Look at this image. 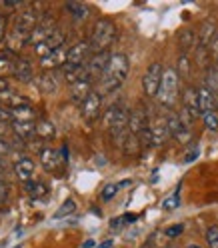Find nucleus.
<instances>
[{
  "mask_svg": "<svg viewBox=\"0 0 218 248\" xmlns=\"http://www.w3.org/2000/svg\"><path fill=\"white\" fill-rule=\"evenodd\" d=\"M130 72V62H128V56L126 54H112L110 62H108V68L104 70L102 78H100V94H112L114 90H118L126 76Z\"/></svg>",
  "mask_w": 218,
  "mask_h": 248,
  "instance_id": "obj_1",
  "label": "nucleus"
},
{
  "mask_svg": "<svg viewBox=\"0 0 218 248\" xmlns=\"http://www.w3.org/2000/svg\"><path fill=\"white\" fill-rule=\"evenodd\" d=\"M40 14L36 8H26L18 14L16 22H14V30L10 34V48H22L24 44L30 42V34L40 22Z\"/></svg>",
  "mask_w": 218,
  "mask_h": 248,
  "instance_id": "obj_2",
  "label": "nucleus"
},
{
  "mask_svg": "<svg viewBox=\"0 0 218 248\" xmlns=\"http://www.w3.org/2000/svg\"><path fill=\"white\" fill-rule=\"evenodd\" d=\"M128 120H130V112L122 106H110L104 114V128L110 132L112 140L118 146H122L124 138L128 134Z\"/></svg>",
  "mask_w": 218,
  "mask_h": 248,
  "instance_id": "obj_3",
  "label": "nucleus"
},
{
  "mask_svg": "<svg viewBox=\"0 0 218 248\" xmlns=\"http://www.w3.org/2000/svg\"><path fill=\"white\" fill-rule=\"evenodd\" d=\"M116 38V24L108 18H100L96 20L94 28H92V34H90V48L92 54H98V52H106L108 46H110Z\"/></svg>",
  "mask_w": 218,
  "mask_h": 248,
  "instance_id": "obj_4",
  "label": "nucleus"
},
{
  "mask_svg": "<svg viewBox=\"0 0 218 248\" xmlns=\"http://www.w3.org/2000/svg\"><path fill=\"white\" fill-rule=\"evenodd\" d=\"M178 94H180V76L176 72V68H166L164 76H162V84L158 90V104L172 110L174 104L178 102Z\"/></svg>",
  "mask_w": 218,
  "mask_h": 248,
  "instance_id": "obj_5",
  "label": "nucleus"
},
{
  "mask_svg": "<svg viewBox=\"0 0 218 248\" xmlns=\"http://www.w3.org/2000/svg\"><path fill=\"white\" fill-rule=\"evenodd\" d=\"M162 76H164V68L160 62H152V64L146 68L144 76H142V90L148 98H156L158 90L162 84Z\"/></svg>",
  "mask_w": 218,
  "mask_h": 248,
  "instance_id": "obj_6",
  "label": "nucleus"
},
{
  "mask_svg": "<svg viewBox=\"0 0 218 248\" xmlns=\"http://www.w3.org/2000/svg\"><path fill=\"white\" fill-rule=\"evenodd\" d=\"M80 114L88 124L96 122L100 118V114H102V94L98 90H92L88 94V98L80 104Z\"/></svg>",
  "mask_w": 218,
  "mask_h": 248,
  "instance_id": "obj_7",
  "label": "nucleus"
},
{
  "mask_svg": "<svg viewBox=\"0 0 218 248\" xmlns=\"http://www.w3.org/2000/svg\"><path fill=\"white\" fill-rule=\"evenodd\" d=\"M166 124H168L170 136H172L174 140H178L180 144H186L192 138V128L184 126V122H182V118H180L178 112H170L166 116Z\"/></svg>",
  "mask_w": 218,
  "mask_h": 248,
  "instance_id": "obj_8",
  "label": "nucleus"
},
{
  "mask_svg": "<svg viewBox=\"0 0 218 248\" xmlns=\"http://www.w3.org/2000/svg\"><path fill=\"white\" fill-rule=\"evenodd\" d=\"M110 58H112V54L110 52H98V54H92L90 58H88V62H86V68H88V78L94 82L96 78L100 80L102 78V74H104V70L108 68V62H110Z\"/></svg>",
  "mask_w": 218,
  "mask_h": 248,
  "instance_id": "obj_9",
  "label": "nucleus"
},
{
  "mask_svg": "<svg viewBox=\"0 0 218 248\" xmlns=\"http://www.w3.org/2000/svg\"><path fill=\"white\" fill-rule=\"evenodd\" d=\"M198 46L202 48H210L212 42L218 38V24L214 18H206L202 20V24L198 26Z\"/></svg>",
  "mask_w": 218,
  "mask_h": 248,
  "instance_id": "obj_10",
  "label": "nucleus"
},
{
  "mask_svg": "<svg viewBox=\"0 0 218 248\" xmlns=\"http://www.w3.org/2000/svg\"><path fill=\"white\" fill-rule=\"evenodd\" d=\"M54 30H56L54 20L48 18V16H42L40 22L36 24V28L32 30V34H30V42H28V44H34V46L42 44L44 40H48V38L54 34Z\"/></svg>",
  "mask_w": 218,
  "mask_h": 248,
  "instance_id": "obj_11",
  "label": "nucleus"
},
{
  "mask_svg": "<svg viewBox=\"0 0 218 248\" xmlns=\"http://www.w3.org/2000/svg\"><path fill=\"white\" fill-rule=\"evenodd\" d=\"M92 56V48H90V40H80L74 46H70L68 50V64H86L88 58Z\"/></svg>",
  "mask_w": 218,
  "mask_h": 248,
  "instance_id": "obj_12",
  "label": "nucleus"
},
{
  "mask_svg": "<svg viewBox=\"0 0 218 248\" xmlns=\"http://www.w3.org/2000/svg\"><path fill=\"white\" fill-rule=\"evenodd\" d=\"M68 50L66 48V44L64 46H60L58 50L50 52V54H46L44 58H40V66L44 70H54V68H62L68 62Z\"/></svg>",
  "mask_w": 218,
  "mask_h": 248,
  "instance_id": "obj_13",
  "label": "nucleus"
},
{
  "mask_svg": "<svg viewBox=\"0 0 218 248\" xmlns=\"http://www.w3.org/2000/svg\"><path fill=\"white\" fill-rule=\"evenodd\" d=\"M182 110H186L194 120L198 116H202L200 114V104H198V88L188 84L182 90Z\"/></svg>",
  "mask_w": 218,
  "mask_h": 248,
  "instance_id": "obj_14",
  "label": "nucleus"
},
{
  "mask_svg": "<svg viewBox=\"0 0 218 248\" xmlns=\"http://www.w3.org/2000/svg\"><path fill=\"white\" fill-rule=\"evenodd\" d=\"M66 44V34L62 32V30H54V34L48 38V40H44L42 44H38L36 46V54L40 56V58H44L46 54H50V52H54V50H58L60 46H64Z\"/></svg>",
  "mask_w": 218,
  "mask_h": 248,
  "instance_id": "obj_15",
  "label": "nucleus"
},
{
  "mask_svg": "<svg viewBox=\"0 0 218 248\" xmlns=\"http://www.w3.org/2000/svg\"><path fill=\"white\" fill-rule=\"evenodd\" d=\"M148 126H150L148 112L144 110L142 106L130 112V120H128V132H130V134H136V136H138L140 132H144Z\"/></svg>",
  "mask_w": 218,
  "mask_h": 248,
  "instance_id": "obj_16",
  "label": "nucleus"
},
{
  "mask_svg": "<svg viewBox=\"0 0 218 248\" xmlns=\"http://www.w3.org/2000/svg\"><path fill=\"white\" fill-rule=\"evenodd\" d=\"M198 104H200V114L204 116L208 112H216L218 110V96L214 92H210L206 86L198 88Z\"/></svg>",
  "mask_w": 218,
  "mask_h": 248,
  "instance_id": "obj_17",
  "label": "nucleus"
},
{
  "mask_svg": "<svg viewBox=\"0 0 218 248\" xmlns=\"http://www.w3.org/2000/svg\"><path fill=\"white\" fill-rule=\"evenodd\" d=\"M34 160L32 158H26V156H22V158H18L16 162H14V174H16V178L20 180V182H30V180H34Z\"/></svg>",
  "mask_w": 218,
  "mask_h": 248,
  "instance_id": "obj_18",
  "label": "nucleus"
},
{
  "mask_svg": "<svg viewBox=\"0 0 218 248\" xmlns=\"http://www.w3.org/2000/svg\"><path fill=\"white\" fill-rule=\"evenodd\" d=\"M12 74L16 76L18 82L28 84L30 80H32V76H34L32 62H30L28 58H16V60H14V64H12Z\"/></svg>",
  "mask_w": 218,
  "mask_h": 248,
  "instance_id": "obj_19",
  "label": "nucleus"
},
{
  "mask_svg": "<svg viewBox=\"0 0 218 248\" xmlns=\"http://www.w3.org/2000/svg\"><path fill=\"white\" fill-rule=\"evenodd\" d=\"M62 76L68 84H76V82H82V80H88V68L86 64H66L62 66Z\"/></svg>",
  "mask_w": 218,
  "mask_h": 248,
  "instance_id": "obj_20",
  "label": "nucleus"
},
{
  "mask_svg": "<svg viewBox=\"0 0 218 248\" xmlns=\"http://www.w3.org/2000/svg\"><path fill=\"white\" fill-rule=\"evenodd\" d=\"M150 136H152V146H162V144H166L168 138H172L170 136V130H168L166 118L150 124Z\"/></svg>",
  "mask_w": 218,
  "mask_h": 248,
  "instance_id": "obj_21",
  "label": "nucleus"
},
{
  "mask_svg": "<svg viewBox=\"0 0 218 248\" xmlns=\"http://www.w3.org/2000/svg\"><path fill=\"white\" fill-rule=\"evenodd\" d=\"M90 92H92V80L90 78L88 80H82V82H76L70 88V100L74 104H82L88 98Z\"/></svg>",
  "mask_w": 218,
  "mask_h": 248,
  "instance_id": "obj_22",
  "label": "nucleus"
},
{
  "mask_svg": "<svg viewBox=\"0 0 218 248\" xmlns=\"http://www.w3.org/2000/svg\"><path fill=\"white\" fill-rule=\"evenodd\" d=\"M62 160H64V158H62L54 148H44V150L40 152V162H42V166H44L46 172H52V170H56Z\"/></svg>",
  "mask_w": 218,
  "mask_h": 248,
  "instance_id": "obj_23",
  "label": "nucleus"
},
{
  "mask_svg": "<svg viewBox=\"0 0 218 248\" xmlns=\"http://www.w3.org/2000/svg\"><path fill=\"white\" fill-rule=\"evenodd\" d=\"M178 46H180V54L188 56V52L192 48H198V36L192 32V30L186 28L178 34Z\"/></svg>",
  "mask_w": 218,
  "mask_h": 248,
  "instance_id": "obj_24",
  "label": "nucleus"
},
{
  "mask_svg": "<svg viewBox=\"0 0 218 248\" xmlns=\"http://www.w3.org/2000/svg\"><path fill=\"white\" fill-rule=\"evenodd\" d=\"M12 130L18 138L28 140L36 134V122H12Z\"/></svg>",
  "mask_w": 218,
  "mask_h": 248,
  "instance_id": "obj_25",
  "label": "nucleus"
},
{
  "mask_svg": "<svg viewBox=\"0 0 218 248\" xmlns=\"http://www.w3.org/2000/svg\"><path fill=\"white\" fill-rule=\"evenodd\" d=\"M122 152L126 154V156H136V154L142 150V142H140V138L136 134H126V138H124V142H122Z\"/></svg>",
  "mask_w": 218,
  "mask_h": 248,
  "instance_id": "obj_26",
  "label": "nucleus"
},
{
  "mask_svg": "<svg viewBox=\"0 0 218 248\" xmlns=\"http://www.w3.org/2000/svg\"><path fill=\"white\" fill-rule=\"evenodd\" d=\"M210 92H214V94L218 96V66H208L206 68V74H204V84Z\"/></svg>",
  "mask_w": 218,
  "mask_h": 248,
  "instance_id": "obj_27",
  "label": "nucleus"
},
{
  "mask_svg": "<svg viewBox=\"0 0 218 248\" xmlns=\"http://www.w3.org/2000/svg\"><path fill=\"white\" fill-rule=\"evenodd\" d=\"M14 122H34V110L30 106L24 108H12L10 110Z\"/></svg>",
  "mask_w": 218,
  "mask_h": 248,
  "instance_id": "obj_28",
  "label": "nucleus"
},
{
  "mask_svg": "<svg viewBox=\"0 0 218 248\" xmlns=\"http://www.w3.org/2000/svg\"><path fill=\"white\" fill-rule=\"evenodd\" d=\"M26 192L32 198H44L46 194H48V186H46L44 182L30 180V182H26Z\"/></svg>",
  "mask_w": 218,
  "mask_h": 248,
  "instance_id": "obj_29",
  "label": "nucleus"
},
{
  "mask_svg": "<svg viewBox=\"0 0 218 248\" xmlns=\"http://www.w3.org/2000/svg\"><path fill=\"white\" fill-rule=\"evenodd\" d=\"M38 86H40V90L44 92V94H52V92H56V88H58L54 76L48 74V72H44L40 78H38Z\"/></svg>",
  "mask_w": 218,
  "mask_h": 248,
  "instance_id": "obj_30",
  "label": "nucleus"
},
{
  "mask_svg": "<svg viewBox=\"0 0 218 248\" xmlns=\"http://www.w3.org/2000/svg\"><path fill=\"white\" fill-rule=\"evenodd\" d=\"M66 10L72 14L74 20H84L88 16V8L82 2H66Z\"/></svg>",
  "mask_w": 218,
  "mask_h": 248,
  "instance_id": "obj_31",
  "label": "nucleus"
},
{
  "mask_svg": "<svg viewBox=\"0 0 218 248\" xmlns=\"http://www.w3.org/2000/svg\"><path fill=\"white\" fill-rule=\"evenodd\" d=\"M54 124L52 122H48V120H40L38 124H36V136H40V138H44V140H48V138H52L54 136Z\"/></svg>",
  "mask_w": 218,
  "mask_h": 248,
  "instance_id": "obj_32",
  "label": "nucleus"
},
{
  "mask_svg": "<svg viewBox=\"0 0 218 248\" xmlns=\"http://www.w3.org/2000/svg\"><path fill=\"white\" fill-rule=\"evenodd\" d=\"M176 72H178L180 78H184V80H188V78H190V58H188V56L180 54L178 64H176Z\"/></svg>",
  "mask_w": 218,
  "mask_h": 248,
  "instance_id": "obj_33",
  "label": "nucleus"
},
{
  "mask_svg": "<svg viewBox=\"0 0 218 248\" xmlns=\"http://www.w3.org/2000/svg\"><path fill=\"white\" fill-rule=\"evenodd\" d=\"M76 210V202L72 198H68V200H64L62 202V206L56 210V214H54V218H62V216H68V214H72Z\"/></svg>",
  "mask_w": 218,
  "mask_h": 248,
  "instance_id": "obj_34",
  "label": "nucleus"
},
{
  "mask_svg": "<svg viewBox=\"0 0 218 248\" xmlns=\"http://www.w3.org/2000/svg\"><path fill=\"white\" fill-rule=\"evenodd\" d=\"M180 206V192L174 190L172 194H170L168 198H164V202H162V208L164 210H176Z\"/></svg>",
  "mask_w": 218,
  "mask_h": 248,
  "instance_id": "obj_35",
  "label": "nucleus"
},
{
  "mask_svg": "<svg viewBox=\"0 0 218 248\" xmlns=\"http://www.w3.org/2000/svg\"><path fill=\"white\" fill-rule=\"evenodd\" d=\"M206 244L208 248H218V224L206 228Z\"/></svg>",
  "mask_w": 218,
  "mask_h": 248,
  "instance_id": "obj_36",
  "label": "nucleus"
},
{
  "mask_svg": "<svg viewBox=\"0 0 218 248\" xmlns=\"http://www.w3.org/2000/svg\"><path fill=\"white\" fill-rule=\"evenodd\" d=\"M202 120H204L206 130H210V132H218V112H208V114L202 116Z\"/></svg>",
  "mask_w": 218,
  "mask_h": 248,
  "instance_id": "obj_37",
  "label": "nucleus"
},
{
  "mask_svg": "<svg viewBox=\"0 0 218 248\" xmlns=\"http://www.w3.org/2000/svg\"><path fill=\"white\" fill-rule=\"evenodd\" d=\"M210 58H212L210 50H208V48H202V46H198V48H196V62H198V64H200V66H204V68H208Z\"/></svg>",
  "mask_w": 218,
  "mask_h": 248,
  "instance_id": "obj_38",
  "label": "nucleus"
},
{
  "mask_svg": "<svg viewBox=\"0 0 218 248\" xmlns=\"http://www.w3.org/2000/svg\"><path fill=\"white\" fill-rule=\"evenodd\" d=\"M12 64H14V62H10V60L4 58V56H0V76H2V78H4L6 74L12 72Z\"/></svg>",
  "mask_w": 218,
  "mask_h": 248,
  "instance_id": "obj_39",
  "label": "nucleus"
},
{
  "mask_svg": "<svg viewBox=\"0 0 218 248\" xmlns=\"http://www.w3.org/2000/svg\"><path fill=\"white\" fill-rule=\"evenodd\" d=\"M116 192H118V186H116V184H108L106 188L102 190V194H100V196H102V200H110Z\"/></svg>",
  "mask_w": 218,
  "mask_h": 248,
  "instance_id": "obj_40",
  "label": "nucleus"
},
{
  "mask_svg": "<svg viewBox=\"0 0 218 248\" xmlns=\"http://www.w3.org/2000/svg\"><path fill=\"white\" fill-rule=\"evenodd\" d=\"M182 232H184V226H182V224H176V226H168L164 234H166L168 238H174V236L182 234Z\"/></svg>",
  "mask_w": 218,
  "mask_h": 248,
  "instance_id": "obj_41",
  "label": "nucleus"
},
{
  "mask_svg": "<svg viewBox=\"0 0 218 248\" xmlns=\"http://www.w3.org/2000/svg\"><path fill=\"white\" fill-rule=\"evenodd\" d=\"M10 150H12V144L8 140H4V138H0V156H6Z\"/></svg>",
  "mask_w": 218,
  "mask_h": 248,
  "instance_id": "obj_42",
  "label": "nucleus"
},
{
  "mask_svg": "<svg viewBox=\"0 0 218 248\" xmlns=\"http://www.w3.org/2000/svg\"><path fill=\"white\" fill-rule=\"evenodd\" d=\"M10 120H12L10 110H8V108H4V106H0V122H10Z\"/></svg>",
  "mask_w": 218,
  "mask_h": 248,
  "instance_id": "obj_43",
  "label": "nucleus"
},
{
  "mask_svg": "<svg viewBox=\"0 0 218 248\" xmlns=\"http://www.w3.org/2000/svg\"><path fill=\"white\" fill-rule=\"evenodd\" d=\"M6 196H8V186H6L4 180H0V204L6 200Z\"/></svg>",
  "mask_w": 218,
  "mask_h": 248,
  "instance_id": "obj_44",
  "label": "nucleus"
},
{
  "mask_svg": "<svg viewBox=\"0 0 218 248\" xmlns=\"http://www.w3.org/2000/svg\"><path fill=\"white\" fill-rule=\"evenodd\" d=\"M4 36H6V18L0 14V42L4 40Z\"/></svg>",
  "mask_w": 218,
  "mask_h": 248,
  "instance_id": "obj_45",
  "label": "nucleus"
},
{
  "mask_svg": "<svg viewBox=\"0 0 218 248\" xmlns=\"http://www.w3.org/2000/svg\"><path fill=\"white\" fill-rule=\"evenodd\" d=\"M138 218L136 214H124V216H120V220H122V224H132L134 220Z\"/></svg>",
  "mask_w": 218,
  "mask_h": 248,
  "instance_id": "obj_46",
  "label": "nucleus"
},
{
  "mask_svg": "<svg viewBox=\"0 0 218 248\" xmlns=\"http://www.w3.org/2000/svg\"><path fill=\"white\" fill-rule=\"evenodd\" d=\"M208 50H210L212 58H216V60H218V38H216V40L212 42V46H210V48H208Z\"/></svg>",
  "mask_w": 218,
  "mask_h": 248,
  "instance_id": "obj_47",
  "label": "nucleus"
},
{
  "mask_svg": "<svg viewBox=\"0 0 218 248\" xmlns=\"http://www.w3.org/2000/svg\"><path fill=\"white\" fill-rule=\"evenodd\" d=\"M196 156H198V148H194L192 152H188V154H186L184 162H192V160H196Z\"/></svg>",
  "mask_w": 218,
  "mask_h": 248,
  "instance_id": "obj_48",
  "label": "nucleus"
},
{
  "mask_svg": "<svg viewBox=\"0 0 218 248\" xmlns=\"http://www.w3.org/2000/svg\"><path fill=\"white\" fill-rule=\"evenodd\" d=\"M10 88H8V82H6V78H2L0 76V92H8Z\"/></svg>",
  "mask_w": 218,
  "mask_h": 248,
  "instance_id": "obj_49",
  "label": "nucleus"
},
{
  "mask_svg": "<svg viewBox=\"0 0 218 248\" xmlns=\"http://www.w3.org/2000/svg\"><path fill=\"white\" fill-rule=\"evenodd\" d=\"M112 246V240H106L104 244H100V246H96V248H110Z\"/></svg>",
  "mask_w": 218,
  "mask_h": 248,
  "instance_id": "obj_50",
  "label": "nucleus"
},
{
  "mask_svg": "<svg viewBox=\"0 0 218 248\" xmlns=\"http://www.w3.org/2000/svg\"><path fill=\"white\" fill-rule=\"evenodd\" d=\"M0 172H4V162H2V156H0Z\"/></svg>",
  "mask_w": 218,
  "mask_h": 248,
  "instance_id": "obj_51",
  "label": "nucleus"
},
{
  "mask_svg": "<svg viewBox=\"0 0 218 248\" xmlns=\"http://www.w3.org/2000/svg\"><path fill=\"white\" fill-rule=\"evenodd\" d=\"M92 244H94V242L88 240V242H84V248H92Z\"/></svg>",
  "mask_w": 218,
  "mask_h": 248,
  "instance_id": "obj_52",
  "label": "nucleus"
},
{
  "mask_svg": "<svg viewBox=\"0 0 218 248\" xmlns=\"http://www.w3.org/2000/svg\"><path fill=\"white\" fill-rule=\"evenodd\" d=\"M186 248H202V246H198V244H188Z\"/></svg>",
  "mask_w": 218,
  "mask_h": 248,
  "instance_id": "obj_53",
  "label": "nucleus"
},
{
  "mask_svg": "<svg viewBox=\"0 0 218 248\" xmlns=\"http://www.w3.org/2000/svg\"><path fill=\"white\" fill-rule=\"evenodd\" d=\"M164 248H172V246H164Z\"/></svg>",
  "mask_w": 218,
  "mask_h": 248,
  "instance_id": "obj_54",
  "label": "nucleus"
}]
</instances>
